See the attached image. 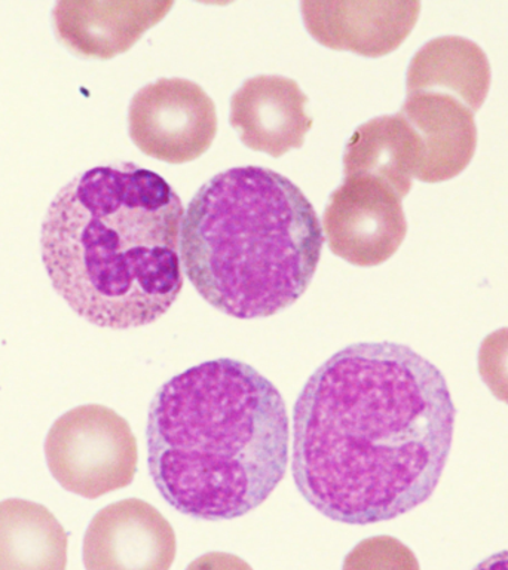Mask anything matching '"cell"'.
<instances>
[{
  "mask_svg": "<svg viewBox=\"0 0 508 570\" xmlns=\"http://www.w3.org/2000/svg\"><path fill=\"white\" fill-rule=\"evenodd\" d=\"M455 416L443 374L409 346L343 347L311 374L294 404V484L338 523L394 520L434 493Z\"/></svg>",
  "mask_w": 508,
  "mask_h": 570,
  "instance_id": "1",
  "label": "cell"
},
{
  "mask_svg": "<svg viewBox=\"0 0 508 570\" xmlns=\"http://www.w3.org/2000/svg\"><path fill=\"white\" fill-rule=\"evenodd\" d=\"M180 196L133 163L67 183L45 214L40 248L56 292L80 318L127 330L167 314L183 288Z\"/></svg>",
  "mask_w": 508,
  "mask_h": 570,
  "instance_id": "2",
  "label": "cell"
},
{
  "mask_svg": "<svg viewBox=\"0 0 508 570\" xmlns=\"http://www.w3.org/2000/svg\"><path fill=\"white\" fill-rule=\"evenodd\" d=\"M279 387L243 361H205L165 382L147 413L155 488L192 519L234 520L261 507L289 466Z\"/></svg>",
  "mask_w": 508,
  "mask_h": 570,
  "instance_id": "3",
  "label": "cell"
},
{
  "mask_svg": "<svg viewBox=\"0 0 508 570\" xmlns=\"http://www.w3.org/2000/svg\"><path fill=\"white\" fill-rule=\"evenodd\" d=\"M323 245V227L303 191L253 165L209 178L182 222L187 279L208 305L240 320L294 305L314 278Z\"/></svg>",
  "mask_w": 508,
  "mask_h": 570,
  "instance_id": "4",
  "label": "cell"
},
{
  "mask_svg": "<svg viewBox=\"0 0 508 570\" xmlns=\"http://www.w3.org/2000/svg\"><path fill=\"white\" fill-rule=\"evenodd\" d=\"M45 456L61 488L87 499L127 488L138 463L131 426L101 404L79 405L58 417L45 441Z\"/></svg>",
  "mask_w": 508,
  "mask_h": 570,
  "instance_id": "5",
  "label": "cell"
},
{
  "mask_svg": "<svg viewBox=\"0 0 508 570\" xmlns=\"http://www.w3.org/2000/svg\"><path fill=\"white\" fill-rule=\"evenodd\" d=\"M128 132L134 145L150 158L167 164L192 163L216 138V106L198 83L163 78L133 97Z\"/></svg>",
  "mask_w": 508,
  "mask_h": 570,
  "instance_id": "6",
  "label": "cell"
},
{
  "mask_svg": "<svg viewBox=\"0 0 508 570\" xmlns=\"http://www.w3.org/2000/svg\"><path fill=\"white\" fill-rule=\"evenodd\" d=\"M323 227L334 256L361 267L382 265L408 234L400 196L385 183L363 176L343 177L330 195Z\"/></svg>",
  "mask_w": 508,
  "mask_h": 570,
  "instance_id": "7",
  "label": "cell"
},
{
  "mask_svg": "<svg viewBox=\"0 0 508 570\" xmlns=\"http://www.w3.org/2000/svg\"><path fill=\"white\" fill-rule=\"evenodd\" d=\"M176 552L173 525L154 505L136 498L98 511L82 548L87 570H169Z\"/></svg>",
  "mask_w": 508,
  "mask_h": 570,
  "instance_id": "8",
  "label": "cell"
},
{
  "mask_svg": "<svg viewBox=\"0 0 508 570\" xmlns=\"http://www.w3.org/2000/svg\"><path fill=\"white\" fill-rule=\"evenodd\" d=\"M307 33L325 48L379 58L395 51L417 24L419 2H302Z\"/></svg>",
  "mask_w": 508,
  "mask_h": 570,
  "instance_id": "9",
  "label": "cell"
},
{
  "mask_svg": "<svg viewBox=\"0 0 508 570\" xmlns=\"http://www.w3.org/2000/svg\"><path fill=\"white\" fill-rule=\"evenodd\" d=\"M307 97L296 80L279 75L254 76L231 98V127L248 149L280 158L301 149L312 127Z\"/></svg>",
  "mask_w": 508,
  "mask_h": 570,
  "instance_id": "10",
  "label": "cell"
},
{
  "mask_svg": "<svg viewBox=\"0 0 508 570\" xmlns=\"http://www.w3.org/2000/svg\"><path fill=\"white\" fill-rule=\"evenodd\" d=\"M173 7L169 0H62L52 11L53 30L76 56L110 60L133 48Z\"/></svg>",
  "mask_w": 508,
  "mask_h": 570,
  "instance_id": "11",
  "label": "cell"
},
{
  "mask_svg": "<svg viewBox=\"0 0 508 570\" xmlns=\"http://www.w3.org/2000/svg\"><path fill=\"white\" fill-rule=\"evenodd\" d=\"M400 114L421 142V165L414 177L419 181H448L471 163L477 146L475 114L457 98L437 92L408 94Z\"/></svg>",
  "mask_w": 508,
  "mask_h": 570,
  "instance_id": "12",
  "label": "cell"
},
{
  "mask_svg": "<svg viewBox=\"0 0 508 570\" xmlns=\"http://www.w3.org/2000/svg\"><path fill=\"white\" fill-rule=\"evenodd\" d=\"M342 164L343 177L374 178L403 199L421 165V142L400 111L379 116L360 125L348 138Z\"/></svg>",
  "mask_w": 508,
  "mask_h": 570,
  "instance_id": "13",
  "label": "cell"
},
{
  "mask_svg": "<svg viewBox=\"0 0 508 570\" xmlns=\"http://www.w3.org/2000/svg\"><path fill=\"white\" fill-rule=\"evenodd\" d=\"M490 65L479 45L461 36H441L423 45L406 75V92L457 98L475 114L488 97Z\"/></svg>",
  "mask_w": 508,
  "mask_h": 570,
  "instance_id": "14",
  "label": "cell"
},
{
  "mask_svg": "<svg viewBox=\"0 0 508 570\" xmlns=\"http://www.w3.org/2000/svg\"><path fill=\"white\" fill-rule=\"evenodd\" d=\"M67 542L47 507L26 499L0 502V570H66Z\"/></svg>",
  "mask_w": 508,
  "mask_h": 570,
  "instance_id": "15",
  "label": "cell"
},
{
  "mask_svg": "<svg viewBox=\"0 0 508 570\" xmlns=\"http://www.w3.org/2000/svg\"><path fill=\"white\" fill-rule=\"evenodd\" d=\"M342 570H421L417 556L397 538L373 537L356 543Z\"/></svg>",
  "mask_w": 508,
  "mask_h": 570,
  "instance_id": "16",
  "label": "cell"
},
{
  "mask_svg": "<svg viewBox=\"0 0 508 570\" xmlns=\"http://www.w3.org/2000/svg\"><path fill=\"white\" fill-rule=\"evenodd\" d=\"M477 364L489 391L508 404V327L490 333L481 342Z\"/></svg>",
  "mask_w": 508,
  "mask_h": 570,
  "instance_id": "17",
  "label": "cell"
},
{
  "mask_svg": "<svg viewBox=\"0 0 508 570\" xmlns=\"http://www.w3.org/2000/svg\"><path fill=\"white\" fill-rule=\"evenodd\" d=\"M186 570H253V568L238 556L213 551L192 561Z\"/></svg>",
  "mask_w": 508,
  "mask_h": 570,
  "instance_id": "18",
  "label": "cell"
},
{
  "mask_svg": "<svg viewBox=\"0 0 508 570\" xmlns=\"http://www.w3.org/2000/svg\"><path fill=\"white\" fill-rule=\"evenodd\" d=\"M475 570H508V551L498 552L477 564Z\"/></svg>",
  "mask_w": 508,
  "mask_h": 570,
  "instance_id": "19",
  "label": "cell"
}]
</instances>
